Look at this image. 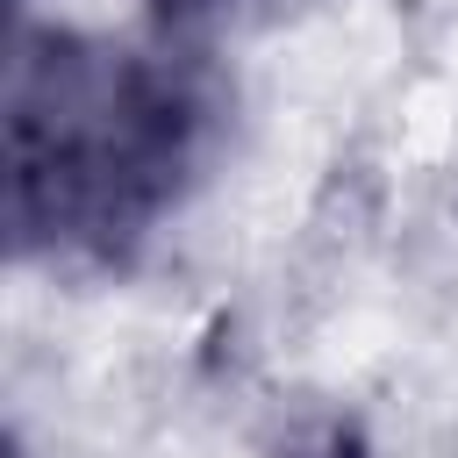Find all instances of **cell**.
Segmentation results:
<instances>
[{"label": "cell", "mask_w": 458, "mask_h": 458, "mask_svg": "<svg viewBox=\"0 0 458 458\" xmlns=\"http://www.w3.org/2000/svg\"><path fill=\"white\" fill-rule=\"evenodd\" d=\"M222 93L186 57H136L72 29L7 57V250L122 272L200 179Z\"/></svg>", "instance_id": "1"}, {"label": "cell", "mask_w": 458, "mask_h": 458, "mask_svg": "<svg viewBox=\"0 0 458 458\" xmlns=\"http://www.w3.org/2000/svg\"><path fill=\"white\" fill-rule=\"evenodd\" d=\"M279 458H365V437H358L351 415L315 408V415H301V422L279 437Z\"/></svg>", "instance_id": "2"}, {"label": "cell", "mask_w": 458, "mask_h": 458, "mask_svg": "<svg viewBox=\"0 0 458 458\" xmlns=\"http://www.w3.org/2000/svg\"><path fill=\"white\" fill-rule=\"evenodd\" d=\"M229 0H150V14L165 21V29H193V21H208V14H222Z\"/></svg>", "instance_id": "3"}]
</instances>
